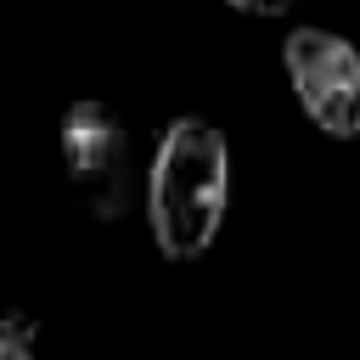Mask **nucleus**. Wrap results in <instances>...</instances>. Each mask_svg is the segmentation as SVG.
I'll return each mask as SVG.
<instances>
[{
    "mask_svg": "<svg viewBox=\"0 0 360 360\" xmlns=\"http://www.w3.org/2000/svg\"><path fill=\"white\" fill-rule=\"evenodd\" d=\"M231 11H248V17H287L298 0H225Z\"/></svg>",
    "mask_w": 360,
    "mask_h": 360,
    "instance_id": "39448f33",
    "label": "nucleus"
},
{
    "mask_svg": "<svg viewBox=\"0 0 360 360\" xmlns=\"http://www.w3.org/2000/svg\"><path fill=\"white\" fill-rule=\"evenodd\" d=\"M281 68L321 135H360V51L332 28H292L281 39Z\"/></svg>",
    "mask_w": 360,
    "mask_h": 360,
    "instance_id": "7ed1b4c3",
    "label": "nucleus"
},
{
    "mask_svg": "<svg viewBox=\"0 0 360 360\" xmlns=\"http://www.w3.org/2000/svg\"><path fill=\"white\" fill-rule=\"evenodd\" d=\"M34 321L22 309H6L0 315V360H34Z\"/></svg>",
    "mask_w": 360,
    "mask_h": 360,
    "instance_id": "20e7f679",
    "label": "nucleus"
},
{
    "mask_svg": "<svg viewBox=\"0 0 360 360\" xmlns=\"http://www.w3.org/2000/svg\"><path fill=\"white\" fill-rule=\"evenodd\" d=\"M62 169H68L73 197L96 219H118L129 208V191H135L129 129L107 101L84 96L62 112Z\"/></svg>",
    "mask_w": 360,
    "mask_h": 360,
    "instance_id": "f03ea898",
    "label": "nucleus"
},
{
    "mask_svg": "<svg viewBox=\"0 0 360 360\" xmlns=\"http://www.w3.org/2000/svg\"><path fill=\"white\" fill-rule=\"evenodd\" d=\"M231 208V146L202 118H174L146 169V225L163 259H202Z\"/></svg>",
    "mask_w": 360,
    "mask_h": 360,
    "instance_id": "f257e3e1",
    "label": "nucleus"
}]
</instances>
